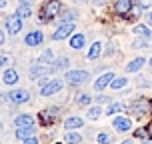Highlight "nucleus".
<instances>
[{"instance_id":"f257e3e1","label":"nucleus","mask_w":152,"mask_h":144,"mask_svg":"<svg viewBox=\"0 0 152 144\" xmlns=\"http://www.w3.org/2000/svg\"><path fill=\"white\" fill-rule=\"evenodd\" d=\"M60 8H62L60 0H46L40 8V22H50L54 16H58Z\"/></svg>"},{"instance_id":"f03ea898","label":"nucleus","mask_w":152,"mask_h":144,"mask_svg":"<svg viewBox=\"0 0 152 144\" xmlns=\"http://www.w3.org/2000/svg\"><path fill=\"white\" fill-rule=\"evenodd\" d=\"M88 78H90V76H88L86 70H68L66 76H64V80H66L70 86H80V84H84Z\"/></svg>"},{"instance_id":"7ed1b4c3","label":"nucleus","mask_w":152,"mask_h":144,"mask_svg":"<svg viewBox=\"0 0 152 144\" xmlns=\"http://www.w3.org/2000/svg\"><path fill=\"white\" fill-rule=\"evenodd\" d=\"M64 88V82H62L60 78H56V80H48V82L40 88V96H52L56 92H60Z\"/></svg>"},{"instance_id":"20e7f679","label":"nucleus","mask_w":152,"mask_h":144,"mask_svg":"<svg viewBox=\"0 0 152 144\" xmlns=\"http://www.w3.org/2000/svg\"><path fill=\"white\" fill-rule=\"evenodd\" d=\"M58 116H60L58 106H48L46 110H42V112H40V122H42V126H48V124H52Z\"/></svg>"},{"instance_id":"39448f33","label":"nucleus","mask_w":152,"mask_h":144,"mask_svg":"<svg viewBox=\"0 0 152 144\" xmlns=\"http://www.w3.org/2000/svg\"><path fill=\"white\" fill-rule=\"evenodd\" d=\"M6 96H8V100H10L12 104H24V102L30 100V92L18 88V90H12L10 94H6Z\"/></svg>"},{"instance_id":"423d86ee","label":"nucleus","mask_w":152,"mask_h":144,"mask_svg":"<svg viewBox=\"0 0 152 144\" xmlns=\"http://www.w3.org/2000/svg\"><path fill=\"white\" fill-rule=\"evenodd\" d=\"M72 32H74V24L72 22H64V24H60V26L56 28V32L52 34V38L54 40H64V38H68Z\"/></svg>"},{"instance_id":"0eeeda50","label":"nucleus","mask_w":152,"mask_h":144,"mask_svg":"<svg viewBox=\"0 0 152 144\" xmlns=\"http://www.w3.org/2000/svg\"><path fill=\"white\" fill-rule=\"evenodd\" d=\"M20 30H22V18H18L16 14L8 16L6 18V32H10V34L14 36V34H18Z\"/></svg>"},{"instance_id":"6e6552de","label":"nucleus","mask_w":152,"mask_h":144,"mask_svg":"<svg viewBox=\"0 0 152 144\" xmlns=\"http://www.w3.org/2000/svg\"><path fill=\"white\" fill-rule=\"evenodd\" d=\"M132 6H134V0H118L114 4V12L120 16H126V14H130Z\"/></svg>"},{"instance_id":"1a4fd4ad","label":"nucleus","mask_w":152,"mask_h":144,"mask_svg":"<svg viewBox=\"0 0 152 144\" xmlns=\"http://www.w3.org/2000/svg\"><path fill=\"white\" fill-rule=\"evenodd\" d=\"M42 40H44V34L40 30H32L26 34V38H24V44L26 46H40L42 44Z\"/></svg>"},{"instance_id":"9d476101","label":"nucleus","mask_w":152,"mask_h":144,"mask_svg":"<svg viewBox=\"0 0 152 144\" xmlns=\"http://www.w3.org/2000/svg\"><path fill=\"white\" fill-rule=\"evenodd\" d=\"M112 80H114V74H112V72H106V74L98 76V80L94 82V90H104V88H106Z\"/></svg>"},{"instance_id":"9b49d317","label":"nucleus","mask_w":152,"mask_h":144,"mask_svg":"<svg viewBox=\"0 0 152 144\" xmlns=\"http://www.w3.org/2000/svg\"><path fill=\"white\" fill-rule=\"evenodd\" d=\"M148 106H150V104H148L146 100L138 98L136 102H132V104H130V110H132V112L136 114V116H142V114H146V110H148Z\"/></svg>"},{"instance_id":"f8f14e48","label":"nucleus","mask_w":152,"mask_h":144,"mask_svg":"<svg viewBox=\"0 0 152 144\" xmlns=\"http://www.w3.org/2000/svg\"><path fill=\"white\" fill-rule=\"evenodd\" d=\"M114 128L118 132H128L132 128V122H130V118H114Z\"/></svg>"},{"instance_id":"ddd939ff","label":"nucleus","mask_w":152,"mask_h":144,"mask_svg":"<svg viewBox=\"0 0 152 144\" xmlns=\"http://www.w3.org/2000/svg\"><path fill=\"white\" fill-rule=\"evenodd\" d=\"M48 70H50V68H46V66H42V64H38V62H36V64L30 68V78H32V80H40V78H44L42 74L48 72Z\"/></svg>"},{"instance_id":"4468645a","label":"nucleus","mask_w":152,"mask_h":144,"mask_svg":"<svg viewBox=\"0 0 152 144\" xmlns=\"http://www.w3.org/2000/svg\"><path fill=\"white\" fill-rule=\"evenodd\" d=\"M14 124L18 128H22V126H34V118H32L30 114H20V116H16Z\"/></svg>"},{"instance_id":"2eb2a0df","label":"nucleus","mask_w":152,"mask_h":144,"mask_svg":"<svg viewBox=\"0 0 152 144\" xmlns=\"http://www.w3.org/2000/svg\"><path fill=\"white\" fill-rule=\"evenodd\" d=\"M2 80H4V84H16L18 82V72H16L14 68H6L4 70V76H2Z\"/></svg>"},{"instance_id":"dca6fc26","label":"nucleus","mask_w":152,"mask_h":144,"mask_svg":"<svg viewBox=\"0 0 152 144\" xmlns=\"http://www.w3.org/2000/svg\"><path fill=\"white\" fill-rule=\"evenodd\" d=\"M54 62V52L50 48H46L44 52L38 56V64H42V66H48V64H52Z\"/></svg>"},{"instance_id":"f3484780","label":"nucleus","mask_w":152,"mask_h":144,"mask_svg":"<svg viewBox=\"0 0 152 144\" xmlns=\"http://www.w3.org/2000/svg\"><path fill=\"white\" fill-rule=\"evenodd\" d=\"M68 64H70V60L66 58V56H62V58H58V60L52 62L50 70H52V72H60V70H66V68H68Z\"/></svg>"},{"instance_id":"a211bd4d","label":"nucleus","mask_w":152,"mask_h":144,"mask_svg":"<svg viewBox=\"0 0 152 144\" xmlns=\"http://www.w3.org/2000/svg\"><path fill=\"white\" fill-rule=\"evenodd\" d=\"M34 134V126H22V128H16V138L18 140H26V138H30Z\"/></svg>"},{"instance_id":"6ab92c4d","label":"nucleus","mask_w":152,"mask_h":144,"mask_svg":"<svg viewBox=\"0 0 152 144\" xmlns=\"http://www.w3.org/2000/svg\"><path fill=\"white\" fill-rule=\"evenodd\" d=\"M144 64H146L144 58H134L132 62H128V64H126V72H138V70L142 68Z\"/></svg>"},{"instance_id":"aec40b11","label":"nucleus","mask_w":152,"mask_h":144,"mask_svg":"<svg viewBox=\"0 0 152 144\" xmlns=\"http://www.w3.org/2000/svg\"><path fill=\"white\" fill-rule=\"evenodd\" d=\"M84 42H86L84 34H74V36L70 38V48H74V50H80V48L84 46Z\"/></svg>"},{"instance_id":"412c9836","label":"nucleus","mask_w":152,"mask_h":144,"mask_svg":"<svg viewBox=\"0 0 152 144\" xmlns=\"http://www.w3.org/2000/svg\"><path fill=\"white\" fill-rule=\"evenodd\" d=\"M82 118H78V116H72V118H68V120L64 122V128L68 130H74V128H82Z\"/></svg>"},{"instance_id":"4be33fe9","label":"nucleus","mask_w":152,"mask_h":144,"mask_svg":"<svg viewBox=\"0 0 152 144\" xmlns=\"http://www.w3.org/2000/svg\"><path fill=\"white\" fill-rule=\"evenodd\" d=\"M100 52H102V42H94V44L90 46V50H88V60H94V58H98Z\"/></svg>"},{"instance_id":"5701e85b","label":"nucleus","mask_w":152,"mask_h":144,"mask_svg":"<svg viewBox=\"0 0 152 144\" xmlns=\"http://www.w3.org/2000/svg\"><path fill=\"white\" fill-rule=\"evenodd\" d=\"M16 16H18V18H28V16H32L30 4H20V6L16 8Z\"/></svg>"},{"instance_id":"b1692460","label":"nucleus","mask_w":152,"mask_h":144,"mask_svg":"<svg viewBox=\"0 0 152 144\" xmlns=\"http://www.w3.org/2000/svg\"><path fill=\"white\" fill-rule=\"evenodd\" d=\"M64 142H66V144H80V142H82V136H80V134H76V132H72V130H70L68 134L64 136Z\"/></svg>"},{"instance_id":"393cba45","label":"nucleus","mask_w":152,"mask_h":144,"mask_svg":"<svg viewBox=\"0 0 152 144\" xmlns=\"http://www.w3.org/2000/svg\"><path fill=\"white\" fill-rule=\"evenodd\" d=\"M134 32H136L138 36H144V38H152V32L146 28V26H142V24H138V26H134Z\"/></svg>"},{"instance_id":"a878e982","label":"nucleus","mask_w":152,"mask_h":144,"mask_svg":"<svg viewBox=\"0 0 152 144\" xmlns=\"http://www.w3.org/2000/svg\"><path fill=\"white\" fill-rule=\"evenodd\" d=\"M122 110H124V104H120V102H114V104H110V106L106 108V114L114 116L116 112H122Z\"/></svg>"},{"instance_id":"bb28decb","label":"nucleus","mask_w":152,"mask_h":144,"mask_svg":"<svg viewBox=\"0 0 152 144\" xmlns=\"http://www.w3.org/2000/svg\"><path fill=\"white\" fill-rule=\"evenodd\" d=\"M126 84H128V80H126V78H114L112 82H110V86H112L114 90H120V88H124V86H126Z\"/></svg>"},{"instance_id":"cd10ccee","label":"nucleus","mask_w":152,"mask_h":144,"mask_svg":"<svg viewBox=\"0 0 152 144\" xmlns=\"http://www.w3.org/2000/svg\"><path fill=\"white\" fill-rule=\"evenodd\" d=\"M76 102H78L80 106H86V104L92 102V96L90 94H78V96H76Z\"/></svg>"},{"instance_id":"c85d7f7f","label":"nucleus","mask_w":152,"mask_h":144,"mask_svg":"<svg viewBox=\"0 0 152 144\" xmlns=\"http://www.w3.org/2000/svg\"><path fill=\"white\" fill-rule=\"evenodd\" d=\"M76 16H78V12H76V10H68L64 16H60V22H62V24H64V22H72Z\"/></svg>"},{"instance_id":"c756f323","label":"nucleus","mask_w":152,"mask_h":144,"mask_svg":"<svg viewBox=\"0 0 152 144\" xmlns=\"http://www.w3.org/2000/svg\"><path fill=\"white\" fill-rule=\"evenodd\" d=\"M100 114H102V108L100 106H92L90 110H88V118H90V120H96V118H100Z\"/></svg>"},{"instance_id":"7c9ffc66","label":"nucleus","mask_w":152,"mask_h":144,"mask_svg":"<svg viewBox=\"0 0 152 144\" xmlns=\"http://www.w3.org/2000/svg\"><path fill=\"white\" fill-rule=\"evenodd\" d=\"M12 64V56L10 54H0V68H6Z\"/></svg>"},{"instance_id":"2f4dec72","label":"nucleus","mask_w":152,"mask_h":144,"mask_svg":"<svg viewBox=\"0 0 152 144\" xmlns=\"http://www.w3.org/2000/svg\"><path fill=\"white\" fill-rule=\"evenodd\" d=\"M96 140H98V144H108L110 142V134H104V132H102V134L96 136Z\"/></svg>"},{"instance_id":"473e14b6","label":"nucleus","mask_w":152,"mask_h":144,"mask_svg":"<svg viewBox=\"0 0 152 144\" xmlns=\"http://www.w3.org/2000/svg\"><path fill=\"white\" fill-rule=\"evenodd\" d=\"M146 44H148V42H146V40H136V42H134V44H132V48H144Z\"/></svg>"},{"instance_id":"72a5a7b5","label":"nucleus","mask_w":152,"mask_h":144,"mask_svg":"<svg viewBox=\"0 0 152 144\" xmlns=\"http://www.w3.org/2000/svg\"><path fill=\"white\" fill-rule=\"evenodd\" d=\"M138 86H142V88H148V86H150V82H148V78H138Z\"/></svg>"},{"instance_id":"f704fd0d","label":"nucleus","mask_w":152,"mask_h":144,"mask_svg":"<svg viewBox=\"0 0 152 144\" xmlns=\"http://www.w3.org/2000/svg\"><path fill=\"white\" fill-rule=\"evenodd\" d=\"M22 144H40L38 142V138H34V136H30V138H26V140H24Z\"/></svg>"},{"instance_id":"c9c22d12","label":"nucleus","mask_w":152,"mask_h":144,"mask_svg":"<svg viewBox=\"0 0 152 144\" xmlns=\"http://www.w3.org/2000/svg\"><path fill=\"white\" fill-rule=\"evenodd\" d=\"M146 134H148V130H144V128H140V130H136V138H144Z\"/></svg>"},{"instance_id":"e433bc0d","label":"nucleus","mask_w":152,"mask_h":144,"mask_svg":"<svg viewBox=\"0 0 152 144\" xmlns=\"http://www.w3.org/2000/svg\"><path fill=\"white\" fill-rule=\"evenodd\" d=\"M4 42H6V34H4V30L0 28V46L4 44Z\"/></svg>"},{"instance_id":"4c0bfd02","label":"nucleus","mask_w":152,"mask_h":144,"mask_svg":"<svg viewBox=\"0 0 152 144\" xmlns=\"http://www.w3.org/2000/svg\"><path fill=\"white\" fill-rule=\"evenodd\" d=\"M96 100H98L100 104H102V102H108V100H110V98H108V96H98V98H96Z\"/></svg>"},{"instance_id":"58836bf2","label":"nucleus","mask_w":152,"mask_h":144,"mask_svg":"<svg viewBox=\"0 0 152 144\" xmlns=\"http://www.w3.org/2000/svg\"><path fill=\"white\" fill-rule=\"evenodd\" d=\"M140 4H142V6H148V4H152V0H142Z\"/></svg>"},{"instance_id":"ea45409f","label":"nucleus","mask_w":152,"mask_h":144,"mask_svg":"<svg viewBox=\"0 0 152 144\" xmlns=\"http://www.w3.org/2000/svg\"><path fill=\"white\" fill-rule=\"evenodd\" d=\"M146 130H148V136L152 138V124H150V126H148V128H146Z\"/></svg>"},{"instance_id":"a19ab883","label":"nucleus","mask_w":152,"mask_h":144,"mask_svg":"<svg viewBox=\"0 0 152 144\" xmlns=\"http://www.w3.org/2000/svg\"><path fill=\"white\" fill-rule=\"evenodd\" d=\"M6 6V0H0V8H4Z\"/></svg>"},{"instance_id":"79ce46f5","label":"nucleus","mask_w":152,"mask_h":144,"mask_svg":"<svg viewBox=\"0 0 152 144\" xmlns=\"http://www.w3.org/2000/svg\"><path fill=\"white\" fill-rule=\"evenodd\" d=\"M148 22L152 24V12H148Z\"/></svg>"},{"instance_id":"37998d69","label":"nucleus","mask_w":152,"mask_h":144,"mask_svg":"<svg viewBox=\"0 0 152 144\" xmlns=\"http://www.w3.org/2000/svg\"><path fill=\"white\" fill-rule=\"evenodd\" d=\"M120 144H134L132 140H124V142H120Z\"/></svg>"},{"instance_id":"c03bdc74","label":"nucleus","mask_w":152,"mask_h":144,"mask_svg":"<svg viewBox=\"0 0 152 144\" xmlns=\"http://www.w3.org/2000/svg\"><path fill=\"white\" fill-rule=\"evenodd\" d=\"M76 2H84V0H76Z\"/></svg>"},{"instance_id":"a18cd8bd","label":"nucleus","mask_w":152,"mask_h":144,"mask_svg":"<svg viewBox=\"0 0 152 144\" xmlns=\"http://www.w3.org/2000/svg\"><path fill=\"white\" fill-rule=\"evenodd\" d=\"M150 66H152V58H150Z\"/></svg>"},{"instance_id":"49530a36","label":"nucleus","mask_w":152,"mask_h":144,"mask_svg":"<svg viewBox=\"0 0 152 144\" xmlns=\"http://www.w3.org/2000/svg\"><path fill=\"white\" fill-rule=\"evenodd\" d=\"M144 144H152V142H144Z\"/></svg>"},{"instance_id":"de8ad7c7","label":"nucleus","mask_w":152,"mask_h":144,"mask_svg":"<svg viewBox=\"0 0 152 144\" xmlns=\"http://www.w3.org/2000/svg\"><path fill=\"white\" fill-rule=\"evenodd\" d=\"M150 108H152V102H150Z\"/></svg>"}]
</instances>
